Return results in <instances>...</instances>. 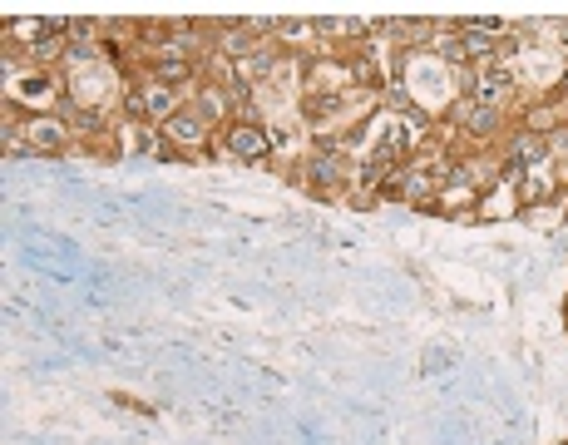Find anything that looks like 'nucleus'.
Here are the masks:
<instances>
[{"label": "nucleus", "instance_id": "1", "mask_svg": "<svg viewBox=\"0 0 568 445\" xmlns=\"http://www.w3.org/2000/svg\"><path fill=\"white\" fill-rule=\"evenodd\" d=\"M237 148H243V154H262L267 139H262V134H237Z\"/></svg>", "mask_w": 568, "mask_h": 445}]
</instances>
